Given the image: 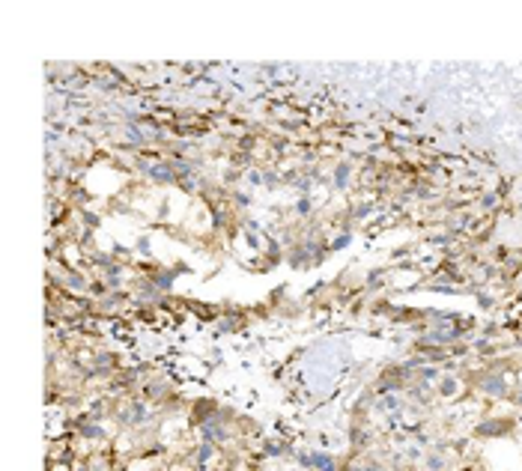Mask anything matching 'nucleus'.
<instances>
[{
    "mask_svg": "<svg viewBox=\"0 0 522 471\" xmlns=\"http://www.w3.org/2000/svg\"><path fill=\"white\" fill-rule=\"evenodd\" d=\"M346 179H349V167H346V164H340V167L334 170V182H337V188H343V185H346Z\"/></svg>",
    "mask_w": 522,
    "mask_h": 471,
    "instance_id": "nucleus-1",
    "label": "nucleus"
},
{
    "mask_svg": "<svg viewBox=\"0 0 522 471\" xmlns=\"http://www.w3.org/2000/svg\"><path fill=\"white\" fill-rule=\"evenodd\" d=\"M364 471H382V469H376V466H370V469H364Z\"/></svg>",
    "mask_w": 522,
    "mask_h": 471,
    "instance_id": "nucleus-2",
    "label": "nucleus"
},
{
    "mask_svg": "<svg viewBox=\"0 0 522 471\" xmlns=\"http://www.w3.org/2000/svg\"><path fill=\"white\" fill-rule=\"evenodd\" d=\"M520 400H522V397H520Z\"/></svg>",
    "mask_w": 522,
    "mask_h": 471,
    "instance_id": "nucleus-3",
    "label": "nucleus"
}]
</instances>
